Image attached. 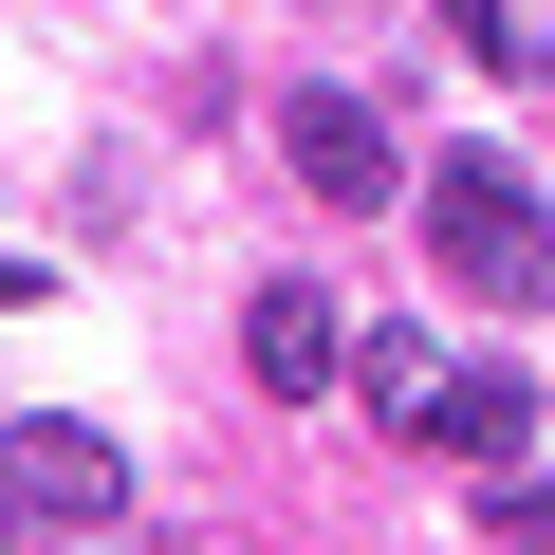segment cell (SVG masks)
<instances>
[{"label":"cell","mask_w":555,"mask_h":555,"mask_svg":"<svg viewBox=\"0 0 555 555\" xmlns=\"http://www.w3.org/2000/svg\"><path fill=\"white\" fill-rule=\"evenodd\" d=\"M408 444H444V463H481V481H500V463H518V444H537V389H518V371H444V389H426V426H408Z\"/></svg>","instance_id":"obj_5"},{"label":"cell","mask_w":555,"mask_h":555,"mask_svg":"<svg viewBox=\"0 0 555 555\" xmlns=\"http://www.w3.org/2000/svg\"><path fill=\"white\" fill-rule=\"evenodd\" d=\"M0 518H20V537H112V518H130V444L75 426V408L0 426Z\"/></svg>","instance_id":"obj_2"},{"label":"cell","mask_w":555,"mask_h":555,"mask_svg":"<svg viewBox=\"0 0 555 555\" xmlns=\"http://www.w3.org/2000/svg\"><path fill=\"white\" fill-rule=\"evenodd\" d=\"M426 259L463 278V297H537V278H555V222H537V185L500 149H444L426 167Z\"/></svg>","instance_id":"obj_1"},{"label":"cell","mask_w":555,"mask_h":555,"mask_svg":"<svg viewBox=\"0 0 555 555\" xmlns=\"http://www.w3.org/2000/svg\"><path fill=\"white\" fill-rule=\"evenodd\" d=\"M537 93H555V38H537Z\"/></svg>","instance_id":"obj_9"},{"label":"cell","mask_w":555,"mask_h":555,"mask_svg":"<svg viewBox=\"0 0 555 555\" xmlns=\"http://www.w3.org/2000/svg\"><path fill=\"white\" fill-rule=\"evenodd\" d=\"M352 389H371V426L408 444V426H426V389H444V352H426V334L389 315V334H352Z\"/></svg>","instance_id":"obj_6"},{"label":"cell","mask_w":555,"mask_h":555,"mask_svg":"<svg viewBox=\"0 0 555 555\" xmlns=\"http://www.w3.org/2000/svg\"><path fill=\"white\" fill-rule=\"evenodd\" d=\"M481 518H500L518 555H555V481H537V463H500V481H481Z\"/></svg>","instance_id":"obj_7"},{"label":"cell","mask_w":555,"mask_h":555,"mask_svg":"<svg viewBox=\"0 0 555 555\" xmlns=\"http://www.w3.org/2000/svg\"><path fill=\"white\" fill-rule=\"evenodd\" d=\"M241 352H259V389H278V408H297V389H334V371H352L334 278H259V297H241Z\"/></svg>","instance_id":"obj_3"},{"label":"cell","mask_w":555,"mask_h":555,"mask_svg":"<svg viewBox=\"0 0 555 555\" xmlns=\"http://www.w3.org/2000/svg\"><path fill=\"white\" fill-rule=\"evenodd\" d=\"M278 149H297V185H315V204H389V185H408L371 93H297V112H278Z\"/></svg>","instance_id":"obj_4"},{"label":"cell","mask_w":555,"mask_h":555,"mask_svg":"<svg viewBox=\"0 0 555 555\" xmlns=\"http://www.w3.org/2000/svg\"><path fill=\"white\" fill-rule=\"evenodd\" d=\"M444 38H463V56H518V75H537V38H518V0H444Z\"/></svg>","instance_id":"obj_8"}]
</instances>
